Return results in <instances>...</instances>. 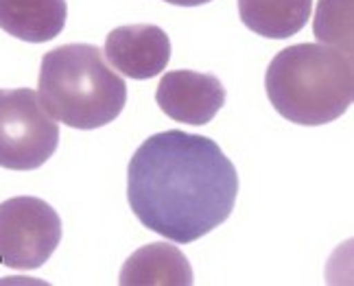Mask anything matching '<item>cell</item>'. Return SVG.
I'll return each mask as SVG.
<instances>
[{"label": "cell", "mask_w": 354, "mask_h": 286, "mask_svg": "<svg viewBox=\"0 0 354 286\" xmlns=\"http://www.w3.org/2000/svg\"><path fill=\"white\" fill-rule=\"evenodd\" d=\"M156 101L175 122L208 125L225 103V88L214 75L175 70L162 77Z\"/></svg>", "instance_id": "cell-6"}, {"label": "cell", "mask_w": 354, "mask_h": 286, "mask_svg": "<svg viewBox=\"0 0 354 286\" xmlns=\"http://www.w3.org/2000/svg\"><path fill=\"white\" fill-rule=\"evenodd\" d=\"M239 175L221 146L180 129L147 138L127 169V199L138 221L173 242H193L234 210Z\"/></svg>", "instance_id": "cell-1"}, {"label": "cell", "mask_w": 354, "mask_h": 286, "mask_svg": "<svg viewBox=\"0 0 354 286\" xmlns=\"http://www.w3.org/2000/svg\"><path fill=\"white\" fill-rule=\"evenodd\" d=\"M37 99L44 110L75 129H99L116 120L127 103L122 77L92 44H66L42 57Z\"/></svg>", "instance_id": "cell-3"}, {"label": "cell", "mask_w": 354, "mask_h": 286, "mask_svg": "<svg viewBox=\"0 0 354 286\" xmlns=\"http://www.w3.org/2000/svg\"><path fill=\"white\" fill-rule=\"evenodd\" d=\"M59 144L57 120L29 88L0 90V166L33 171L46 164Z\"/></svg>", "instance_id": "cell-4"}, {"label": "cell", "mask_w": 354, "mask_h": 286, "mask_svg": "<svg viewBox=\"0 0 354 286\" xmlns=\"http://www.w3.org/2000/svg\"><path fill=\"white\" fill-rule=\"evenodd\" d=\"M122 286H190L193 269L186 256L169 242H151L133 251L120 271Z\"/></svg>", "instance_id": "cell-8"}, {"label": "cell", "mask_w": 354, "mask_h": 286, "mask_svg": "<svg viewBox=\"0 0 354 286\" xmlns=\"http://www.w3.org/2000/svg\"><path fill=\"white\" fill-rule=\"evenodd\" d=\"M66 0H0V29L22 42L42 44L66 26Z\"/></svg>", "instance_id": "cell-9"}, {"label": "cell", "mask_w": 354, "mask_h": 286, "mask_svg": "<svg viewBox=\"0 0 354 286\" xmlns=\"http://www.w3.org/2000/svg\"><path fill=\"white\" fill-rule=\"evenodd\" d=\"M62 240V219L37 197H13L0 203V263L31 271L39 269Z\"/></svg>", "instance_id": "cell-5"}, {"label": "cell", "mask_w": 354, "mask_h": 286, "mask_svg": "<svg viewBox=\"0 0 354 286\" xmlns=\"http://www.w3.org/2000/svg\"><path fill=\"white\" fill-rule=\"evenodd\" d=\"M265 90L274 110L295 125L333 122L352 105V53L326 44L289 46L271 59Z\"/></svg>", "instance_id": "cell-2"}, {"label": "cell", "mask_w": 354, "mask_h": 286, "mask_svg": "<svg viewBox=\"0 0 354 286\" xmlns=\"http://www.w3.org/2000/svg\"><path fill=\"white\" fill-rule=\"evenodd\" d=\"M313 0H239L243 24L256 35L287 39L306 26Z\"/></svg>", "instance_id": "cell-10"}, {"label": "cell", "mask_w": 354, "mask_h": 286, "mask_svg": "<svg viewBox=\"0 0 354 286\" xmlns=\"http://www.w3.org/2000/svg\"><path fill=\"white\" fill-rule=\"evenodd\" d=\"M103 53L120 75L142 81L167 68L171 59V39L156 24L118 26L107 35Z\"/></svg>", "instance_id": "cell-7"}, {"label": "cell", "mask_w": 354, "mask_h": 286, "mask_svg": "<svg viewBox=\"0 0 354 286\" xmlns=\"http://www.w3.org/2000/svg\"><path fill=\"white\" fill-rule=\"evenodd\" d=\"M169 5H177V7H199V5H206L210 0H165Z\"/></svg>", "instance_id": "cell-12"}, {"label": "cell", "mask_w": 354, "mask_h": 286, "mask_svg": "<svg viewBox=\"0 0 354 286\" xmlns=\"http://www.w3.org/2000/svg\"><path fill=\"white\" fill-rule=\"evenodd\" d=\"M352 5L354 0H319L313 20L319 44L352 53Z\"/></svg>", "instance_id": "cell-11"}]
</instances>
